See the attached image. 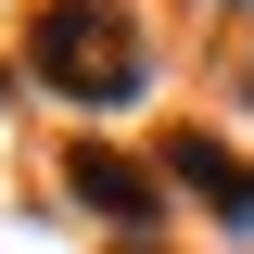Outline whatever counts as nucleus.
Listing matches in <instances>:
<instances>
[{
    "label": "nucleus",
    "mask_w": 254,
    "mask_h": 254,
    "mask_svg": "<svg viewBox=\"0 0 254 254\" xmlns=\"http://www.w3.org/2000/svg\"><path fill=\"white\" fill-rule=\"evenodd\" d=\"M38 76L76 102H140V38L115 0H51L38 13Z\"/></svg>",
    "instance_id": "1"
},
{
    "label": "nucleus",
    "mask_w": 254,
    "mask_h": 254,
    "mask_svg": "<svg viewBox=\"0 0 254 254\" xmlns=\"http://www.w3.org/2000/svg\"><path fill=\"white\" fill-rule=\"evenodd\" d=\"M76 190H89L102 216H153V178H140V165H115V153H76Z\"/></svg>",
    "instance_id": "2"
},
{
    "label": "nucleus",
    "mask_w": 254,
    "mask_h": 254,
    "mask_svg": "<svg viewBox=\"0 0 254 254\" xmlns=\"http://www.w3.org/2000/svg\"><path fill=\"white\" fill-rule=\"evenodd\" d=\"M178 165H190L203 190H216L229 216H254V165H242V153H216V140H178Z\"/></svg>",
    "instance_id": "3"
}]
</instances>
